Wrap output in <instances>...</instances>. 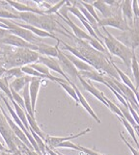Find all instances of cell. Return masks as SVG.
Returning a JSON list of instances; mask_svg holds the SVG:
<instances>
[{"mask_svg":"<svg viewBox=\"0 0 139 155\" xmlns=\"http://www.w3.org/2000/svg\"><path fill=\"white\" fill-rule=\"evenodd\" d=\"M71 40L73 41L76 42V48L81 53V55L86 59L88 64L93 67L96 71H99V72H103L106 73L108 76L114 78L116 80H119V75L117 71H115L113 64L114 62L111 60V59L107 56L101 53L98 50H96L95 48H93L91 46L88 41H81V40H78L76 39V37H73L71 36Z\"/></svg>","mask_w":139,"mask_h":155,"instance_id":"cell-1","label":"cell"},{"mask_svg":"<svg viewBox=\"0 0 139 155\" xmlns=\"http://www.w3.org/2000/svg\"><path fill=\"white\" fill-rule=\"evenodd\" d=\"M3 51L4 55L0 62L3 63L6 69L32 65L38 62L40 57V54L36 51L26 48H15L9 45H4Z\"/></svg>","mask_w":139,"mask_h":155,"instance_id":"cell-2","label":"cell"},{"mask_svg":"<svg viewBox=\"0 0 139 155\" xmlns=\"http://www.w3.org/2000/svg\"><path fill=\"white\" fill-rule=\"evenodd\" d=\"M19 18L23 20L25 24L32 25L34 27L46 31L51 34L53 32H58V33H61L71 39V36L69 34H65V32L58 28L57 25H59V23H58V21L54 20L52 15H38L34 13H19Z\"/></svg>","mask_w":139,"mask_h":155,"instance_id":"cell-3","label":"cell"},{"mask_svg":"<svg viewBox=\"0 0 139 155\" xmlns=\"http://www.w3.org/2000/svg\"><path fill=\"white\" fill-rule=\"evenodd\" d=\"M103 31L105 32L106 36H103V38L101 40L104 41L103 42H104L105 47L107 48L108 52L110 54H113L117 57H119L125 65L131 68L132 57L134 55V51L129 48V47H127L126 45H124L122 42H120L105 28H103Z\"/></svg>","mask_w":139,"mask_h":155,"instance_id":"cell-4","label":"cell"},{"mask_svg":"<svg viewBox=\"0 0 139 155\" xmlns=\"http://www.w3.org/2000/svg\"><path fill=\"white\" fill-rule=\"evenodd\" d=\"M112 9H113V15L107 18H100V20L98 22V25L103 28H105V26H109V27L119 29L123 32L127 31L131 27L123 17L121 12V5L117 7H112Z\"/></svg>","mask_w":139,"mask_h":155,"instance_id":"cell-5","label":"cell"},{"mask_svg":"<svg viewBox=\"0 0 139 155\" xmlns=\"http://www.w3.org/2000/svg\"><path fill=\"white\" fill-rule=\"evenodd\" d=\"M0 22L6 25L7 29L10 30V32L13 35L19 37V38L26 41L27 42H30V44H33V45H38V44H40V42H42V40L41 38H39V37H37L36 35H34L29 30L22 28V27H20V26L17 25L15 23V21H13V20L0 18Z\"/></svg>","mask_w":139,"mask_h":155,"instance_id":"cell-6","label":"cell"},{"mask_svg":"<svg viewBox=\"0 0 139 155\" xmlns=\"http://www.w3.org/2000/svg\"><path fill=\"white\" fill-rule=\"evenodd\" d=\"M116 39L124 45L134 51V49L139 46V20L135 19L134 26L131 27L127 31L122 32V34L116 37Z\"/></svg>","mask_w":139,"mask_h":155,"instance_id":"cell-7","label":"cell"},{"mask_svg":"<svg viewBox=\"0 0 139 155\" xmlns=\"http://www.w3.org/2000/svg\"><path fill=\"white\" fill-rule=\"evenodd\" d=\"M68 7L66 6V7H64V8H62L61 10H60V13L61 14H59V13H57L56 15H58V17H60L65 22L71 27L72 29H73V35H74V37H76V39H78V40H81V41H90L91 40H92V38L93 37H91L89 34H87L86 32L85 31H83L81 28L80 27H78V26L74 23V22H73V20L70 18L69 17H68Z\"/></svg>","mask_w":139,"mask_h":155,"instance_id":"cell-8","label":"cell"},{"mask_svg":"<svg viewBox=\"0 0 139 155\" xmlns=\"http://www.w3.org/2000/svg\"><path fill=\"white\" fill-rule=\"evenodd\" d=\"M57 59L61 66V68L63 69V71L66 73V75L68 77H71L73 80V83L76 84V81L78 80V76H79V71L76 69V68L67 58L65 53L61 51V49H59V52H58Z\"/></svg>","mask_w":139,"mask_h":155,"instance_id":"cell-9","label":"cell"},{"mask_svg":"<svg viewBox=\"0 0 139 155\" xmlns=\"http://www.w3.org/2000/svg\"><path fill=\"white\" fill-rule=\"evenodd\" d=\"M0 44L3 45H9L12 47H15V48H26V49H30L38 52V46L36 45L30 44L26 41L22 40L19 37L11 34L6 38H4L2 40H0Z\"/></svg>","mask_w":139,"mask_h":155,"instance_id":"cell-10","label":"cell"},{"mask_svg":"<svg viewBox=\"0 0 139 155\" xmlns=\"http://www.w3.org/2000/svg\"><path fill=\"white\" fill-rule=\"evenodd\" d=\"M0 110H1L2 114H3L4 117H5V119H6V120L8 121V124H9V125H10V127H11V129H12V131L14 132V134H15V136H17V137L19 139V140H20L21 142H22L28 148H30L31 150H34V148H33V147H32L31 143H30V142H29V140H28V138L26 137L25 133L20 129L19 126L13 120L12 117H10V116L6 113V111H5V110L3 109V107H2L1 105H0ZM34 151H35V150H34Z\"/></svg>","mask_w":139,"mask_h":155,"instance_id":"cell-11","label":"cell"},{"mask_svg":"<svg viewBox=\"0 0 139 155\" xmlns=\"http://www.w3.org/2000/svg\"><path fill=\"white\" fill-rule=\"evenodd\" d=\"M91 131L90 128H86L85 130L81 131L77 133V134H73V135H70V136H66V137H54V136H49L46 135V139L45 143H46L49 147H51V148H56L58 145H60V143H64V142H68V141H71V140H73V139H76L80 136H83L85 134H87Z\"/></svg>","mask_w":139,"mask_h":155,"instance_id":"cell-12","label":"cell"},{"mask_svg":"<svg viewBox=\"0 0 139 155\" xmlns=\"http://www.w3.org/2000/svg\"><path fill=\"white\" fill-rule=\"evenodd\" d=\"M37 63L42 64V65H45L46 67H47L49 69H51V71H55V72H57V73L61 74V75H62L64 78H65L66 81H68L69 83L72 81V80L66 75V73L63 71V69L61 68V66H60L59 62L56 61L55 59H53V58H51V57H47V56L40 55L39 60H38V62H37Z\"/></svg>","mask_w":139,"mask_h":155,"instance_id":"cell-13","label":"cell"},{"mask_svg":"<svg viewBox=\"0 0 139 155\" xmlns=\"http://www.w3.org/2000/svg\"><path fill=\"white\" fill-rule=\"evenodd\" d=\"M78 80L80 81V83H81V85H82V87L84 88V90L86 91V92L90 93L91 94H93L94 97L97 99H99L101 103H103L106 107H108V104H107V102H106V100H105V95L103 94V92H100V90H98L97 88H95L93 85L90 83L89 80H85L83 77H81L80 75L78 76Z\"/></svg>","mask_w":139,"mask_h":155,"instance_id":"cell-14","label":"cell"},{"mask_svg":"<svg viewBox=\"0 0 139 155\" xmlns=\"http://www.w3.org/2000/svg\"><path fill=\"white\" fill-rule=\"evenodd\" d=\"M121 12L130 27H133V25H134V20H133L134 15H133L132 11V1H131V0H124V1H122Z\"/></svg>","mask_w":139,"mask_h":155,"instance_id":"cell-15","label":"cell"},{"mask_svg":"<svg viewBox=\"0 0 139 155\" xmlns=\"http://www.w3.org/2000/svg\"><path fill=\"white\" fill-rule=\"evenodd\" d=\"M61 41H57V45L54 46H51L45 44V42H40V44L36 45L38 46V53L42 56H47V57H58V52H59V45Z\"/></svg>","mask_w":139,"mask_h":155,"instance_id":"cell-16","label":"cell"},{"mask_svg":"<svg viewBox=\"0 0 139 155\" xmlns=\"http://www.w3.org/2000/svg\"><path fill=\"white\" fill-rule=\"evenodd\" d=\"M44 81V79L33 77L32 81L29 84V93H30V98H31V104H32V110L35 113L36 110V102L37 97H38V94L40 91L41 83Z\"/></svg>","mask_w":139,"mask_h":155,"instance_id":"cell-17","label":"cell"},{"mask_svg":"<svg viewBox=\"0 0 139 155\" xmlns=\"http://www.w3.org/2000/svg\"><path fill=\"white\" fill-rule=\"evenodd\" d=\"M73 3L74 6H76V7L79 9L80 12L82 13V15H84L85 18H86V19H87V21L89 22V24L93 27V29H94V31L96 32V34H97V36L99 37L100 39H103V35L101 34L100 32V30H99L98 21L96 20V19L92 17V15H91L88 13V11H87L86 9H85L81 4H80V2H79V1H73Z\"/></svg>","mask_w":139,"mask_h":155,"instance_id":"cell-18","label":"cell"},{"mask_svg":"<svg viewBox=\"0 0 139 155\" xmlns=\"http://www.w3.org/2000/svg\"><path fill=\"white\" fill-rule=\"evenodd\" d=\"M7 3L10 5L11 7H13L18 11V13H34L38 15H45V11H42V9H37L30 7L28 5L20 3L18 1H13V0H8Z\"/></svg>","mask_w":139,"mask_h":155,"instance_id":"cell-19","label":"cell"},{"mask_svg":"<svg viewBox=\"0 0 139 155\" xmlns=\"http://www.w3.org/2000/svg\"><path fill=\"white\" fill-rule=\"evenodd\" d=\"M70 84H71L72 86H73V88L74 90H76V94H77V97H78V100H79V103H80V104H81V105H82V106L84 107V109H85V110H86V111L88 112V113H89V115H90L91 117H92L93 119H94V120H95L96 121L98 122V124H100V120L99 117H98V116L96 115V113H95V112L93 111V109L91 108V106L89 105L88 101H87L86 99H85V97H84L83 95H82V94L80 93V91L78 90V88H77V86H76V85L74 84V83H73V81H71V82H70Z\"/></svg>","mask_w":139,"mask_h":155,"instance_id":"cell-20","label":"cell"},{"mask_svg":"<svg viewBox=\"0 0 139 155\" xmlns=\"http://www.w3.org/2000/svg\"><path fill=\"white\" fill-rule=\"evenodd\" d=\"M17 25L20 26V27H22V28H25V29H27L29 30L30 32H32L34 35H36L37 37H39V38H51V39H54L56 40L57 41H60L61 40H59L57 38V37L54 35V34H51V33H49V32H46V31H44V30H42V29H39V28H37V27H34V26H32V25H28V24H23V23H19V22H15Z\"/></svg>","mask_w":139,"mask_h":155,"instance_id":"cell-21","label":"cell"},{"mask_svg":"<svg viewBox=\"0 0 139 155\" xmlns=\"http://www.w3.org/2000/svg\"><path fill=\"white\" fill-rule=\"evenodd\" d=\"M65 54H66V53H65ZM66 56H67V58L69 59V60L73 64V66L76 67V69H78L79 71H96L93 67H91L90 65H88L86 62L80 60V59L76 58V56H73L72 54H66Z\"/></svg>","mask_w":139,"mask_h":155,"instance_id":"cell-22","label":"cell"},{"mask_svg":"<svg viewBox=\"0 0 139 155\" xmlns=\"http://www.w3.org/2000/svg\"><path fill=\"white\" fill-rule=\"evenodd\" d=\"M32 79H33V77L28 76V75H25L23 77H19V78H15L13 81L10 83V89H12L15 92L19 93V91L23 90L26 85L29 84L32 81Z\"/></svg>","mask_w":139,"mask_h":155,"instance_id":"cell-23","label":"cell"},{"mask_svg":"<svg viewBox=\"0 0 139 155\" xmlns=\"http://www.w3.org/2000/svg\"><path fill=\"white\" fill-rule=\"evenodd\" d=\"M92 5L95 9L100 11L104 18H110L113 15V9H112V7L108 6V5L104 2V0H96V1L93 2Z\"/></svg>","mask_w":139,"mask_h":155,"instance_id":"cell-24","label":"cell"},{"mask_svg":"<svg viewBox=\"0 0 139 155\" xmlns=\"http://www.w3.org/2000/svg\"><path fill=\"white\" fill-rule=\"evenodd\" d=\"M79 75L83 77V78H87L90 80H94L96 82L101 83L103 85H107V82L105 81L104 79V74L100 73L97 71H79Z\"/></svg>","mask_w":139,"mask_h":155,"instance_id":"cell-25","label":"cell"},{"mask_svg":"<svg viewBox=\"0 0 139 155\" xmlns=\"http://www.w3.org/2000/svg\"><path fill=\"white\" fill-rule=\"evenodd\" d=\"M30 84V83H29ZM29 84H27L23 89V93H22V97L24 100V104H25V110L26 112L31 116L35 117V113L32 110V104H31V98H30V93H29Z\"/></svg>","mask_w":139,"mask_h":155,"instance_id":"cell-26","label":"cell"},{"mask_svg":"<svg viewBox=\"0 0 139 155\" xmlns=\"http://www.w3.org/2000/svg\"><path fill=\"white\" fill-rule=\"evenodd\" d=\"M113 66H114V68H115V71H117V73H118V75H119V77H120V79L122 80V82L124 83L127 87H129L133 93H136V92H138V91L136 90V87L133 85V83H132V81L130 79V77L127 75V74L125 73V72H123L121 69L117 67L115 64H113Z\"/></svg>","mask_w":139,"mask_h":155,"instance_id":"cell-27","label":"cell"},{"mask_svg":"<svg viewBox=\"0 0 139 155\" xmlns=\"http://www.w3.org/2000/svg\"><path fill=\"white\" fill-rule=\"evenodd\" d=\"M9 78L6 76H3L2 78H0V90L5 94L6 97H8V99L11 101L12 103L15 102V100L13 98V95H12V92H11V89H10V83H9Z\"/></svg>","mask_w":139,"mask_h":155,"instance_id":"cell-28","label":"cell"},{"mask_svg":"<svg viewBox=\"0 0 139 155\" xmlns=\"http://www.w3.org/2000/svg\"><path fill=\"white\" fill-rule=\"evenodd\" d=\"M26 117H27V120H28V124H29V126H30L31 129L33 130L39 137H41V138L42 139V140L46 141V135L40 129V127H39L38 124H37V121H36V120H35V117H31V116L27 113V112H26Z\"/></svg>","mask_w":139,"mask_h":155,"instance_id":"cell-29","label":"cell"},{"mask_svg":"<svg viewBox=\"0 0 139 155\" xmlns=\"http://www.w3.org/2000/svg\"><path fill=\"white\" fill-rule=\"evenodd\" d=\"M14 107H15V113H17V115L19 116V120H21V122L23 124V125L25 126V128L27 129L28 131L30 130V126H29V124H28V120H27V117H26V111L23 110L21 107L18 104L15 103V101L13 103Z\"/></svg>","mask_w":139,"mask_h":155,"instance_id":"cell-30","label":"cell"},{"mask_svg":"<svg viewBox=\"0 0 139 155\" xmlns=\"http://www.w3.org/2000/svg\"><path fill=\"white\" fill-rule=\"evenodd\" d=\"M131 68L132 73H133V77H134V80H135L136 90L138 91L139 90V64H138V61H137V59H136L135 53H134V55H133V57H132Z\"/></svg>","mask_w":139,"mask_h":155,"instance_id":"cell-31","label":"cell"},{"mask_svg":"<svg viewBox=\"0 0 139 155\" xmlns=\"http://www.w3.org/2000/svg\"><path fill=\"white\" fill-rule=\"evenodd\" d=\"M60 85V86L66 91V92L69 94V95L71 97H73L74 100H76V102H77V104L79 103V100H78V97H77V94H76V90L73 88V86L69 82H60L58 83Z\"/></svg>","mask_w":139,"mask_h":155,"instance_id":"cell-32","label":"cell"},{"mask_svg":"<svg viewBox=\"0 0 139 155\" xmlns=\"http://www.w3.org/2000/svg\"><path fill=\"white\" fill-rule=\"evenodd\" d=\"M120 120L122 121V124H124V126L126 127V129L127 130V132L130 133L131 137L132 138V140L134 141V143H135V145H136L137 148L139 149V141L137 140V138H136V133L134 132V128L132 127V125H131L126 119H120Z\"/></svg>","mask_w":139,"mask_h":155,"instance_id":"cell-33","label":"cell"},{"mask_svg":"<svg viewBox=\"0 0 139 155\" xmlns=\"http://www.w3.org/2000/svg\"><path fill=\"white\" fill-rule=\"evenodd\" d=\"M5 76L8 77L9 79L11 78H19V77H23L25 76V74L21 71V68H10L6 71L5 73Z\"/></svg>","mask_w":139,"mask_h":155,"instance_id":"cell-34","label":"cell"},{"mask_svg":"<svg viewBox=\"0 0 139 155\" xmlns=\"http://www.w3.org/2000/svg\"><path fill=\"white\" fill-rule=\"evenodd\" d=\"M31 68H33L35 71H37L38 72L44 74V75H46V76H51L52 74L50 73V71L49 68L46 67L45 65H42V64H39V63H35V64H32V65H29Z\"/></svg>","mask_w":139,"mask_h":155,"instance_id":"cell-35","label":"cell"},{"mask_svg":"<svg viewBox=\"0 0 139 155\" xmlns=\"http://www.w3.org/2000/svg\"><path fill=\"white\" fill-rule=\"evenodd\" d=\"M0 18L2 19H20L19 18V13H13L11 12V11H8V10H5V9H1L0 8Z\"/></svg>","mask_w":139,"mask_h":155,"instance_id":"cell-36","label":"cell"},{"mask_svg":"<svg viewBox=\"0 0 139 155\" xmlns=\"http://www.w3.org/2000/svg\"><path fill=\"white\" fill-rule=\"evenodd\" d=\"M66 3H67V1H65V0H62V1H59L58 3H56L55 5H53V6H51L49 10H46V11H45V15H51L52 14H57V13H58V11H60V9H61Z\"/></svg>","mask_w":139,"mask_h":155,"instance_id":"cell-37","label":"cell"},{"mask_svg":"<svg viewBox=\"0 0 139 155\" xmlns=\"http://www.w3.org/2000/svg\"><path fill=\"white\" fill-rule=\"evenodd\" d=\"M79 2H80V4H81L85 9H86V10L88 11V13H89L91 15H92V17L99 22V21L100 20V18L98 17V15H97V13H96L95 8H94L93 5H92V4H88V3L84 2V1H79Z\"/></svg>","mask_w":139,"mask_h":155,"instance_id":"cell-38","label":"cell"},{"mask_svg":"<svg viewBox=\"0 0 139 155\" xmlns=\"http://www.w3.org/2000/svg\"><path fill=\"white\" fill-rule=\"evenodd\" d=\"M105 100H106V102H107V104H108V107H107V108H109L112 112H113L114 114H116L118 117H120L121 119H125L124 116H123V114H122L121 110H120V108H119V106H116L115 103L112 102V101H111L110 99H108L106 97H105Z\"/></svg>","mask_w":139,"mask_h":155,"instance_id":"cell-39","label":"cell"},{"mask_svg":"<svg viewBox=\"0 0 139 155\" xmlns=\"http://www.w3.org/2000/svg\"><path fill=\"white\" fill-rule=\"evenodd\" d=\"M11 92H12V95H13V98L14 100L15 101V103H18L21 108H22L23 110H25V104H24V100H23V97H21V95L17 93V92H15L14 90L11 89ZM26 111V110H25Z\"/></svg>","mask_w":139,"mask_h":155,"instance_id":"cell-40","label":"cell"},{"mask_svg":"<svg viewBox=\"0 0 139 155\" xmlns=\"http://www.w3.org/2000/svg\"><path fill=\"white\" fill-rule=\"evenodd\" d=\"M59 147H65V148H71V149H74V150H77L79 151V146L78 145H76V143H73L72 142H64L60 145H58L56 148H59Z\"/></svg>","mask_w":139,"mask_h":155,"instance_id":"cell-41","label":"cell"},{"mask_svg":"<svg viewBox=\"0 0 139 155\" xmlns=\"http://www.w3.org/2000/svg\"><path fill=\"white\" fill-rule=\"evenodd\" d=\"M79 151H81V152L87 154V155H104L103 153H100L98 151L94 150V149H90V148L84 147H81V146H79Z\"/></svg>","mask_w":139,"mask_h":155,"instance_id":"cell-42","label":"cell"},{"mask_svg":"<svg viewBox=\"0 0 139 155\" xmlns=\"http://www.w3.org/2000/svg\"><path fill=\"white\" fill-rule=\"evenodd\" d=\"M120 136H121V138H122V140L124 141V143L127 145V147L130 148V150L131 151V153H132V155H139V150H137V149H135L134 147H133L131 143L127 142V140H126V138L124 137V135H123V133L122 132H120Z\"/></svg>","mask_w":139,"mask_h":155,"instance_id":"cell-43","label":"cell"},{"mask_svg":"<svg viewBox=\"0 0 139 155\" xmlns=\"http://www.w3.org/2000/svg\"><path fill=\"white\" fill-rule=\"evenodd\" d=\"M132 11L134 15V20L139 19V4L137 0H132Z\"/></svg>","mask_w":139,"mask_h":155,"instance_id":"cell-44","label":"cell"},{"mask_svg":"<svg viewBox=\"0 0 139 155\" xmlns=\"http://www.w3.org/2000/svg\"><path fill=\"white\" fill-rule=\"evenodd\" d=\"M12 33L10 32V30L7 29H3V28H0V40H2L4 38H6L9 35H11Z\"/></svg>","mask_w":139,"mask_h":155,"instance_id":"cell-45","label":"cell"},{"mask_svg":"<svg viewBox=\"0 0 139 155\" xmlns=\"http://www.w3.org/2000/svg\"><path fill=\"white\" fill-rule=\"evenodd\" d=\"M6 71H7V69L5 68L3 63L0 62V78H2L5 75V73H6Z\"/></svg>","mask_w":139,"mask_h":155,"instance_id":"cell-46","label":"cell"},{"mask_svg":"<svg viewBox=\"0 0 139 155\" xmlns=\"http://www.w3.org/2000/svg\"><path fill=\"white\" fill-rule=\"evenodd\" d=\"M3 55H4V51H3V47L0 46V61L2 60L3 58Z\"/></svg>","mask_w":139,"mask_h":155,"instance_id":"cell-47","label":"cell"},{"mask_svg":"<svg viewBox=\"0 0 139 155\" xmlns=\"http://www.w3.org/2000/svg\"><path fill=\"white\" fill-rule=\"evenodd\" d=\"M0 155H17V154L12 153V152H1Z\"/></svg>","mask_w":139,"mask_h":155,"instance_id":"cell-48","label":"cell"},{"mask_svg":"<svg viewBox=\"0 0 139 155\" xmlns=\"http://www.w3.org/2000/svg\"><path fill=\"white\" fill-rule=\"evenodd\" d=\"M134 130H135L136 135L138 136V139H139V126H138V125H136V126L134 127Z\"/></svg>","mask_w":139,"mask_h":155,"instance_id":"cell-49","label":"cell"},{"mask_svg":"<svg viewBox=\"0 0 139 155\" xmlns=\"http://www.w3.org/2000/svg\"><path fill=\"white\" fill-rule=\"evenodd\" d=\"M56 152H57L58 155H64V154H62V153H60V152H58V151H56Z\"/></svg>","mask_w":139,"mask_h":155,"instance_id":"cell-50","label":"cell"},{"mask_svg":"<svg viewBox=\"0 0 139 155\" xmlns=\"http://www.w3.org/2000/svg\"><path fill=\"white\" fill-rule=\"evenodd\" d=\"M0 3H2V2H0ZM0 5H1V4H0Z\"/></svg>","mask_w":139,"mask_h":155,"instance_id":"cell-51","label":"cell"},{"mask_svg":"<svg viewBox=\"0 0 139 155\" xmlns=\"http://www.w3.org/2000/svg\"><path fill=\"white\" fill-rule=\"evenodd\" d=\"M138 20H139V19H138Z\"/></svg>","mask_w":139,"mask_h":155,"instance_id":"cell-52","label":"cell"}]
</instances>
